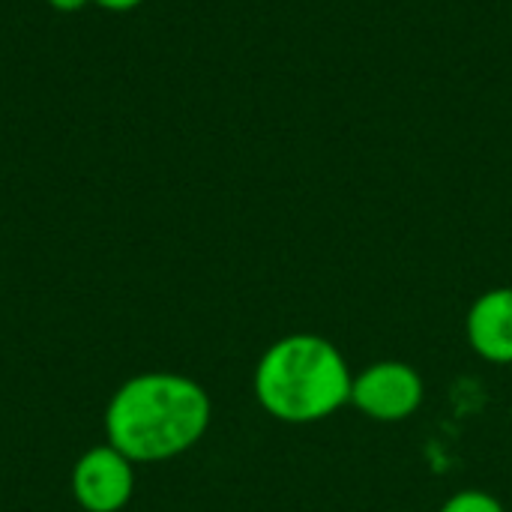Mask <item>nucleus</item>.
Here are the masks:
<instances>
[{"instance_id": "f257e3e1", "label": "nucleus", "mask_w": 512, "mask_h": 512, "mask_svg": "<svg viewBox=\"0 0 512 512\" xmlns=\"http://www.w3.org/2000/svg\"><path fill=\"white\" fill-rule=\"evenodd\" d=\"M213 423L210 393L180 372H141L123 381L102 417L105 444L135 465L171 462L201 444Z\"/></svg>"}, {"instance_id": "f03ea898", "label": "nucleus", "mask_w": 512, "mask_h": 512, "mask_svg": "<svg viewBox=\"0 0 512 512\" xmlns=\"http://www.w3.org/2000/svg\"><path fill=\"white\" fill-rule=\"evenodd\" d=\"M354 372L327 336L291 333L276 339L255 363L252 390L267 417L312 426L351 405Z\"/></svg>"}, {"instance_id": "7ed1b4c3", "label": "nucleus", "mask_w": 512, "mask_h": 512, "mask_svg": "<svg viewBox=\"0 0 512 512\" xmlns=\"http://www.w3.org/2000/svg\"><path fill=\"white\" fill-rule=\"evenodd\" d=\"M423 399V375L402 360H378L351 381V405L375 423H402L420 411Z\"/></svg>"}, {"instance_id": "20e7f679", "label": "nucleus", "mask_w": 512, "mask_h": 512, "mask_svg": "<svg viewBox=\"0 0 512 512\" xmlns=\"http://www.w3.org/2000/svg\"><path fill=\"white\" fill-rule=\"evenodd\" d=\"M69 489L84 512H120L135 495V462L111 444H96L72 465Z\"/></svg>"}, {"instance_id": "39448f33", "label": "nucleus", "mask_w": 512, "mask_h": 512, "mask_svg": "<svg viewBox=\"0 0 512 512\" xmlns=\"http://www.w3.org/2000/svg\"><path fill=\"white\" fill-rule=\"evenodd\" d=\"M465 336L477 357L486 363L510 366L512 363V288L483 291L468 315H465Z\"/></svg>"}, {"instance_id": "423d86ee", "label": "nucleus", "mask_w": 512, "mask_h": 512, "mask_svg": "<svg viewBox=\"0 0 512 512\" xmlns=\"http://www.w3.org/2000/svg\"><path fill=\"white\" fill-rule=\"evenodd\" d=\"M438 512H507V510H504V504H501L495 495H489V492H483V489H462V492L450 495V498L441 504V510Z\"/></svg>"}, {"instance_id": "0eeeda50", "label": "nucleus", "mask_w": 512, "mask_h": 512, "mask_svg": "<svg viewBox=\"0 0 512 512\" xmlns=\"http://www.w3.org/2000/svg\"><path fill=\"white\" fill-rule=\"evenodd\" d=\"M93 3L102 6V9H108V12H129V9L141 6L144 0H93Z\"/></svg>"}, {"instance_id": "6e6552de", "label": "nucleus", "mask_w": 512, "mask_h": 512, "mask_svg": "<svg viewBox=\"0 0 512 512\" xmlns=\"http://www.w3.org/2000/svg\"><path fill=\"white\" fill-rule=\"evenodd\" d=\"M57 12H78V9H84L87 3H93V0H48Z\"/></svg>"}]
</instances>
